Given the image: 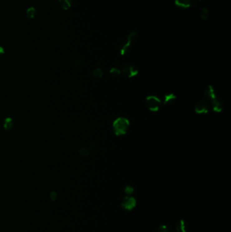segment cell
I'll return each instance as SVG.
<instances>
[{
	"instance_id": "17",
	"label": "cell",
	"mask_w": 231,
	"mask_h": 232,
	"mask_svg": "<svg viewBox=\"0 0 231 232\" xmlns=\"http://www.w3.org/2000/svg\"><path fill=\"white\" fill-rule=\"evenodd\" d=\"M201 17L203 19H204V20H205V19L208 18V11H207L206 8L202 9L201 12Z\"/></svg>"
},
{
	"instance_id": "2",
	"label": "cell",
	"mask_w": 231,
	"mask_h": 232,
	"mask_svg": "<svg viewBox=\"0 0 231 232\" xmlns=\"http://www.w3.org/2000/svg\"><path fill=\"white\" fill-rule=\"evenodd\" d=\"M146 105L148 109L151 111L156 112L159 111L161 107V102L158 97L155 96H148L146 99Z\"/></svg>"
},
{
	"instance_id": "15",
	"label": "cell",
	"mask_w": 231,
	"mask_h": 232,
	"mask_svg": "<svg viewBox=\"0 0 231 232\" xmlns=\"http://www.w3.org/2000/svg\"><path fill=\"white\" fill-rule=\"evenodd\" d=\"M79 154L82 157H87L89 155V150L87 148H81L79 151Z\"/></svg>"
},
{
	"instance_id": "3",
	"label": "cell",
	"mask_w": 231,
	"mask_h": 232,
	"mask_svg": "<svg viewBox=\"0 0 231 232\" xmlns=\"http://www.w3.org/2000/svg\"><path fill=\"white\" fill-rule=\"evenodd\" d=\"M136 37H137L136 32H132L129 34L127 42H126V44H124L122 46V47H121V55H126L129 52V51H130V47H131L132 42H134L136 39Z\"/></svg>"
},
{
	"instance_id": "5",
	"label": "cell",
	"mask_w": 231,
	"mask_h": 232,
	"mask_svg": "<svg viewBox=\"0 0 231 232\" xmlns=\"http://www.w3.org/2000/svg\"><path fill=\"white\" fill-rule=\"evenodd\" d=\"M209 109V105L207 101L201 100L198 101L197 104L195 105V111L197 113L203 114L208 112Z\"/></svg>"
},
{
	"instance_id": "19",
	"label": "cell",
	"mask_w": 231,
	"mask_h": 232,
	"mask_svg": "<svg viewBox=\"0 0 231 232\" xmlns=\"http://www.w3.org/2000/svg\"><path fill=\"white\" fill-rule=\"evenodd\" d=\"M3 54H4V49H3L2 47L0 46V58H2V57L3 56Z\"/></svg>"
},
{
	"instance_id": "11",
	"label": "cell",
	"mask_w": 231,
	"mask_h": 232,
	"mask_svg": "<svg viewBox=\"0 0 231 232\" xmlns=\"http://www.w3.org/2000/svg\"><path fill=\"white\" fill-rule=\"evenodd\" d=\"M61 7L65 10H67L71 6L72 0H58Z\"/></svg>"
},
{
	"instance_id": "12",
	"label": "cell",
	"mask_w": 231,
	"mask_h": 232,
	"mask_svg": "<svg viewBox=\"0 0 231 232\" xmlns=\"http://www.w3.org/2000/svg\"><path fill=\"white\" fill-rule=\"evenodd\" d=\"M92 76L95 78H98V79H100V78H102L103 77V71L100 68H96L95 69H94L92 71Z\"/></svg>"
},
{
	"instance_id": "9",
	"label": "cell",
	"mask_w": 231,
	"mask_h": 232,
	"mask_svg": "<svg viewBox=\"0 0 231 232\" xmlns=\"http://www.w3.org/2000/svg\"><path fill=\"white\" fill-rule=\"evenodd\" d=\"M175 4L181 8H188L191 4L190 0H175Z\"/></svg>"
},
{
	"instance_id": "14",
	"label": "cell",
	"mask_w": 231,
	"mask_h": 232,
	"mask_svg": "<svg viewBox=\"0 0 231 232\" xmlns=\"http://www.w3.org/2000/svg\"><path fill=\"white\" fill-rule=\"evenodd\" d=\"M3 126L6 129V130H10L13 126V123H12V120L10 118H7L4 121V125Z\"/></svg>"
},
{
	"instance_id": "16",
	"label": "cell",
	"mask_w": 231,
	"mask_h": 232,
	"mask_svg": "<svg viewBox=\"0 0 231 232\" xmlns=\"http://www.w3.org/2000/svg\"><path fill=\"white\" fill-rule=\"evenodd\" d=\"M110 73L112 76L113 77H117L119 76L120 73H121V72L119 71V69H117L115 67H113L112 69H111L110 70Z\"/></svg>"
},
{
	"instance_id": "20",
	"label": "cell",
	"mask_w": 231,
	"mask_h": 232,
	"mask_svg": "<svg viewBox=\"0 0 231 232\" xmlns=\"http://www.w3.org/2000/svg\"><path fill=\"white\" fill-rule=\"evenodd\" d=\"M156 232H167V228L166 227H161L158 231Z\"/></svg>"
},
{
	"instance_id": "10",
	"label": "cell",
	"mask_w": 231,
	"mask_h": 232,
	"mask_svg": "<svg viewBox=\"0 0 231 232\" xmlns=\"http://www.w3.org/2000/svg\"><path fill=\"white\" fill-rule=\"evenodd\" d=\"M211 105H212V107L214 111L216 112H221L222 111V105L220 101L218 100L217 98L213 99L211 101Z\"/></svg>"
},
{
	"instance_id": "18",
	"label": "cell",
	"mask_w": 231,
	"mask_h": 232,
	"mask_svg": "<svg viewBox=\"0 0 231 232\" xmlns=\"http://www.w3.org/2000/svg\"><path fill=\"white\" fill-rule=\"evenodd\" d=\"M133 191H134V190H133V188H132L131 187H127L126 189V192L129 194H132Z\"/></svg>"
},
{
	"instance_id": "8",
	"label": "cell",
	"mask_w": 231,
	"mask_h": 232,
	"mask_svg": "<svg viewBox=\"0 0 231 232\" xmlns=\"http://www.w3.org/2000/svg\"><path fill=\"white\" fill-rule=\"evenodd\" d=\"M176 99V96L174 95V94L170 93L166 94L164 96V104L171 105L175 103Z\"/></svg>"
},
{
	"instance_id": "1",
	"label": "cell",
	"mask_w": 231,
	"mask_h": 232,
	"mask_svg": "<svg viewBox=\"0 0 231 232\" xmlns=\"http://www.w3.org/2000/svg\"><path fill=\"white\" fill-rule=\"evenodd\" d=\"M129 126H130L129 120L125 117H119L116 119L113 124V131L117 136L125 135L128 131Z\"/></svg>"
},
{
	"instance_id": "7",
	"label": "cell",
	"mask_w": 231,
	"mask_h": 232,
	"mask_svg": "<svg viewBox=\"0 0 231 232\" xmlns=\"http://www.w3.org/2000/svg\"><path fill=\"white\" fill-rule=\"evenodd\" d=\"M135 204L136 201L134 198L127 197L124 199L122 205L125 208H126V209L130 210L135 206Z\"/></svg>"
},
{
	"instance_id": "6",
	"label": "cell",
	"mask_w": 231,
	"mask_h": 232,
	"mask_svg": "<svg viewBox=\"0 0 231 232\" xmlns=\"http://www.w3.org/2000/svg\"><path fill=\"white\" fill-rule=\"evenodd\" d=\"M204 96L205 97V99L209 100L210 101L217 98L216 96V94H215V90L213 86H209L205 90Z\"/></svg>"
},
{
	"instance_id": "13",
	"label": "cell",
	"mask_w": 231,
	"mask_h": 232,
	"mask_svg": "<svg viewBox=\"0 0 231 232\" xmlns=\"http://www.w3.org/2000/svg\"><path fill=\"white\" fill-rule=\"evenodd\" d=\"M35 14H36V10L34 7H29L28 9L26 10V17L29 19H32L35 17Z\"/></svg>"
},
{
	"instance_id": "4",
	"label": "cell",
	"mask_w": 231,
	"mask_h": 232,
	"mask_svg": "<svg viewBox=\"0 0 231 232\" xmlns=\"http://www.w3.org/2000/svg\"><path fill=\"white\" fill-rule=\"evenodd\" d=\"M122 72L125 76L127 77L131 78L136 76L138 73V70L136 68V67L134 65L128 64L124 67L122 70Z\"/></svg>"
}]
</instances>
